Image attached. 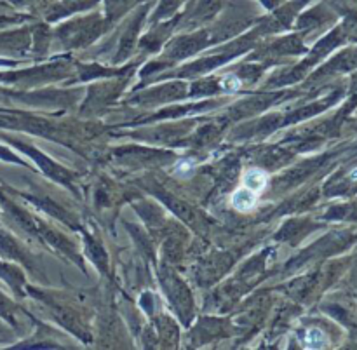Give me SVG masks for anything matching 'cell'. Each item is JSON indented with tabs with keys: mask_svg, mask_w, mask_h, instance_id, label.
Listing matches in <instances>:
<instances>
[{
	"mask_svg": "<svg viewBox=\"0 0 357 350\" xmlns=\"http://www.w3.org/2000/svg\"><path fill=\"white\" fill-rule=\"evenodd\" d=\"M220 86H222L225 91H237L241 87V82L236 79V77L229 75V77H225L222 82H220Z\"/></svg>",
	"mask_w": 357,
	"mask_h": 350,
	"instance_id": "cell-3",
	"label": "cell"
},
{
	"mask_svg": "<svg viewBox=\"0 0 357 350\" xmlns=\"http://www.w3.org/2000/svg\"><path fill=\"white\" fill-rule=\"evenodd\" d=\"M255 202H257V192H253L248 187L239 188V190L232 195L234 208L239 209V211H250L255 206Z\"/></svg>",
	"mask_w": 357,
	"mask_h": 350,
	"instance_id": "cell-1",
	"label": "cell"
},
{
	"mask_svg": "<svg viewBox=\"0 0 357 350\" xmlns=\"http://www.w3.org/2000/svg\"><path fill=\"white\" fill-rule=\"evenodd\" d=\"M244 181H246V187L251 188L253 192H260L261 188L267 185V176H265L264 171L260 169H251L246 173V178H244Z\"/></svg>",
	"mask_w": 357,
	"mask_h": 350,
	"instance_id": "cell-2",
	"label": "cell"
}]
</instances>
